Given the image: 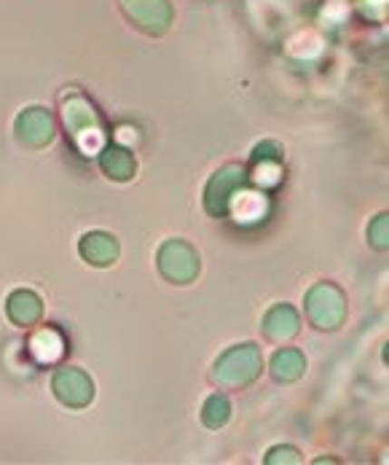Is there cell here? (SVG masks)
<instances>
[{
    "label": "cell",
    "mask_w": 389,
    "mask_h": 465,
    "mask_svg": "<svg viewBox=\"0 0 389 465\" xmlns=\"http://www.w3.org/2000/svg\"><path fill=\"white\" fill-rule=\"evenodd\" d=\"M63 122H65L70 140L83 151V153H97L102 145V130H100V119L92 108V103L78 94L70 92L63 100Z\"/></svg>",
    "instance_id": "obj_1"
},
{
    "label": "cell",
    "mask_w": 389,
    "mask_h": 465,
    "mask_svg": "<svg viewBox=\"0 0 389 465\" xmlns=\"http://www.w3.org/2000/svg\"><path fill=\"white\" fill-rule=\"evenodd\" d=\"M260 374V352L253 344H239L226 350L215 369H212V382L218 388H245Z\"/></svg>",
    "instance_id": "obj_2"
},
{
    "label": "cell",
    "mask_w": 389,
    "mask_h": 465,
    "mask_svg": "<svg viewBox=\"0 0 389 465\" xmlns=\"http://www.w3.org/2000/svg\"><path fill=\"white\" fill-rule=\"evenodd\" d=\"M344 310H346V307H344L341 291L333 288V285H327V282L315 285V288L306 293V315H309V321H312L317 329H323V331H333V329L341 326Z\"/></svg>",
    "instance_id": "obj_3"
},
{
    "label": "cell",
    "mask_w": 389,
    "mask_h": 465,
    "mask_svg": "<svg viewBox=\"0 0 389 465\" xmlns=\"http://www.w3.org/2000/svg\"><path fill=\"white\" fill-rule=\"evenodd\" d=\"M122 11L137 30L148 35H164L172 25L170 0H122Z\"/></svg>",
    "instance_id": "obj_4"
},
{
    "label": "cell",
    "mask_w": 389,
    "mask_h": 465,
    "mask_svg": "<svg viewBox=\"0 0 389 465\" xmlns=\"http://www.w3.org/2000/svg\"><path fill=\"white\" fill-rule=\"evenodd\" d=\"M242 186H245V170L239 164L223 167L207 183V197H204L207 213H212V215H229L231 200L242 192Z\"/></svg>",
    "instance_id": "obj_5"
},
{
    "label": "cell",
    "mask_w": 389,
    "mask_h": 465,
    "mask_svg": "<svg viewBox=\"0 0 389 465\" xmlns=\"http://www.w3.org/2000/svg\"><path fill=\"white\" fill-rule=\"evenodd\" d=\"M159 269L167 280L186 285L199 274V256L191 245H186L180 240H170L159 251Z\"/></svg>",
    "instance_id": "obj_6"
},
{
    "label": "cell",
    "mask_w": 389,
    "mask_h": 465,
    "mask_svg": "<svg viewBox=\"0 0 389 465\" xmlns=\"http://www.w3.org/2000/svg\"><path fill=\"white\" fill-rule=\"evenodd\" d=\"M52 388H54V396L73 409H83L94 399V385L81 369H60L52 380Z\"/></svg>",
    "instance_id": "obj_7"
},
{
    "label": "cell",
    "mask_w": 389,
    "mask_h": 465,
    "mask_svg": "<svg viewBox=\"0 0 389 465\" xmlns=\"http://www.w3.org/2000/svg\"><path fill=\"white\" fill-rule=\"evenodd\" d=\"M16 137L30 148H44L54 140V119L46 108H27L16 119Z\"/></svg>",
    "instance_id": "obj_8"
},
{
    "label": "cell",
    "mask_w": 389,
    "mask_h": 465,
    "mask_svg": "<svg viewBox=\"0 0 389 465\" xmlns=\"http://www.w3.org/2000/svg\"><path fill=\"white\" fill-rule=\"evenodd\" d=\"M301 329L298 312L287 304H277L274 310H268V315L263 318V333L271 341H287L293 339Z\"/></svg>",
    "instance_id": "obj_9"
},
{
    "label": "cell",
    "mask_w": 389,
    "mask_h": 465,
    "mask_svg": "<svg viewBox=\"0 0 389 465\" xmlns=\"http://www.w3.org/2000/svg\"><path fill=\"white\" fill-rule=\"evenodd\" d=\"M81 256L94 266H111L119 259V242L111 234L92 232L81 240Z\"/></svg>",
    "instance_id": "obj_10"
},
{
    "label": "cell",
    "mask_w": 389,
    "mask_h": 465,
    "mask_svg": "<svg viewBox=\"0 0 389 465\" xmlns=\"http://www.w3.org/2000/svg\"><path fill=\"white\" fill-rule=\"evenodd\" d=\"M44 315V304L33 291H14L8 296V318L16 326H35Z\"/></svg>",
    "instance_id": "obj_11"
},
{
    "label": "cell",
    "mask_w": 389,
    "mask_h": 465,
    "mask_svg": "<svg viewBox=\"0 0 389 465\" xmlns=\"http://www.w3.org/2000/svg\"><path fill=\"white\" fill-rule=\"evenodd\" d=\"M304 369H306V361H304V355H301L298 350H293V347H285V350H279V352L271 358V374H274V380H279V382H293V380H298V377L304 374Z\"/></svg>",
    "instance_id": "obj_12"
},
{
    "label": "cell",
    "mask_w": 389,
    "mask_h": 465,
    "mask_svg": "<svg viewBox=\"0 0 389 465\" xmlns=\"http://www.w3.org/2000/svg\"><path fill=\"white\" fill-rule=\"evenodd\" d=\"M100 162H102L105 175L113 178V181H131L134 178L137 164H134V159H131L127 148H105Z\"/></svg>",
    "instance_id": "obj_13"
},
{
    "label": "cell",
    "mask_w": 389,
    "mask_h": 465,
    "mask_svg": "<svg viewBox=\"0 0 389 465\" xmlns=\"http://www.w3.org/2000/svg\"><path fill=\"white\" fill-rule=\"evenodd\" d=\"M30 347H33V355L38 361L52 363V361H57L65 352V339L57 331H52V329H41L30 339Z\"/></svg>",
    "instance_id": "obj_14"
},
{
    "label": "cell",
    "mask_w": 389,
    "mask_h": 465,
    "mask_svg": "<svg viewBox=\"0 0 389 465\" xmlns=\"http://www.w3.org/2000/svg\"><path fill=\"white\" fill-rule=\"evenodd\" d=\"M229 411H231V406L223 396H209L207 403H204L201 420H204L207 428H223L229 422Z\"/></svg>",
    "instance_id": "obj_15"
},
{
    "label": "cell",
    "mask_w": 389,
    "mask_h": 465,
    "mask_svg": "<svg viewBox=\"0 0 389 465\" xmlns=\"http://www.w3.org/2000/svg\"><path fill=\"white\" fill-rule=\"evenodd\" d=\"M371 242L374 248H387V215H376L371 226Z\"/></svg>",
    "instance_id": "obj_16"
},
{
    "label": "cell",
    "mask_w": 389,
    "mask_h": 465,
    "mask_svg": "<svg viewBox=\"0 0 389 465\" xmlns=\"http://www.w3.org/2000/svg\"><path fill=\"white\" fill-rule=\"evenodd\" d=\"M282 463V460H290V463H298L301 460V455L296 452V450H290V447H279V450H274L268 458H266V463Z\"/></svg>",
    "instance_id": "obj_17"
}]
</instances>
